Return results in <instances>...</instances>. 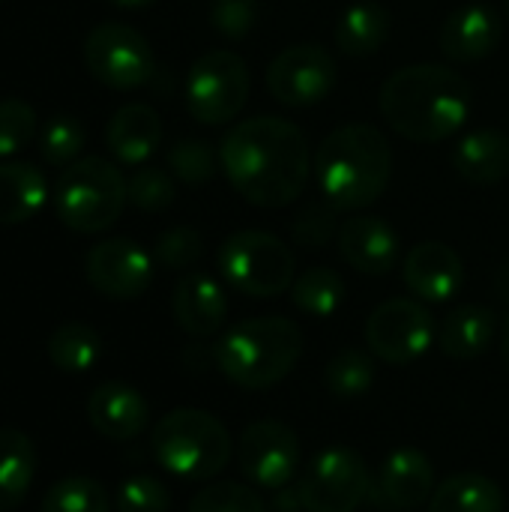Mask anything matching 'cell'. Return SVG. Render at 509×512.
Instances as JSON below:
<instances>
[{
    "label": "cell",
    "instance_id": "obj_1",
    "mask_svg": "<svg viewBox=\"0 0 509 512\" xmlns=\"http://www.w3.org/2000/svg\"><path fill=\"white\" fill-rule=\"evenodd\" d=\"M219 165L249 204L279 210L300 198L312 174V150L300 126L285 117L237 123L219 144Z\"/></svg>",
    "mask_w": 509,
    "mask_h": 512
},
{
    "label": "cell",
    "instance_id": "obj_2",
    "mask_svg": "<svg viewBox=\"0 0 509 512\" xmlns=\"http://www.w3.org/2000/svg\"><path fill=\"white\" fill-rule=\"evenodd\" d=\"M474 105L471 84L441 63H414L396 69L378 96V108L393 132L408 141L432 144L456 135Z\"/></svg>",
    "mask_w": 509,
    "mask_h": 512
},
{
    "label": "cell",
    "instance_id": "obj_3",
    "mask_svg": "<svg viewBox=\"0 0 509 512\" xmlns=\"http://www.w3.org/2000/svg\"><path fill=\"white\" fill-rule=\"evenodd\" d=\"M393 174V150L381 129L348 123L330 132L315 153V180L327 204L354 213L375 204Z\"/></svg>",
    "mask_w": 509,
    "mask_h": 512
},
{
    "label": "cell",
    "instance_id": "obj_4",
    "mask_svg": "<svg viewBox=\"0 0 509 512\" xmlns=\"http://www.w3.org/2000/svg\"><path fill=\"white\" fill-rule=\"evenodd\" d=\"M303 348L306 336L291 318L264 315L225 330L213 348V360L234 387L270 390L294 372Z\"/></svg>",
    "mask_w": 509,
    "mask_h": 512
},
{
    "label": "cell",
    "instance_id": "obj_5",
    "mask_svg": "<svg viewBox=\"0 0 509 512\" xmlns=\"http://www.w3.org/2000/svg\"><path fill=\"white\" fill-rule=\"evenodd\" d=\"M150 453L168 474L207 483L228 468L234 441L219 417L198 408H177L153 426Z\"/></svg>",
    "mask_w": 509,
    "mask_h": 512
},
{
    "label": "cell",
    "instance_id": "obj_6",
    "mask_svg": "<svg viewBox=\"0 0 509 512\" xmlns=\"http://www.w3.org/2000/svg\"><path fill=\"white\" fill-rule=\"evenodd\" d=\"M129 201V186L120 168L102 156H81L63 168L54 183V210L60 222L78 234L111 228Z\"/></svg>",
    "mask_w": 509,
    "mask_h": 512
},
{
    "label": "cell",
    "instance_id": "obj_7",
    "mask_svg": "<svg viewBox=\"0 0 509 512\" xmlns=\"http://www.w3.org/2000/svg\"><path fill=\"white\" fill-rule=\"evenodd\" d=\"M219 273L222 279L255 300H270L279 297L285 291H291L294 285V252L285 240H279L276 234L267 231H237L231 234L222 246H219Z\"/></svg>",
    "mask_w": 509,
    "mask_h": 512
},
{
    "label": "cell",
    "instance_id": "obj_8",
    "mask_svg": "<svg viewBox=\"0 0 509 512\" xmlns=\"http://www.w3.org/2000/svg\"><path fill=\"white\" fill-rule=\"evenodd\" d=\"M249 99V66L234 51L201 54L186 78V108L204 126L234 120Z\"/></svg>",
    "mask_w": 509,
    "mask_h": 512
},
{
    "label": "cell",
    "instance_id": "obj_9",
    "mask_svg": "<svg viewBox=\"0 0 509 512\" xmlns=\"http://www.w3.org/2000/svg\"><path fill=\"white\" fill-rule=\"evenodd\" d=\"M369 486V465L357 450L327 447L306 465L297 495L303 512H357Z\"/></svg>",
    "mask_w": 509,
    "mask_h": 512
},
{
    "label": "cell",
    "instance_id": "obj_10",
    "mask_svg": "<svg viewBox=\"0 0 509 512\" xmlns=\"http://www.w3.org/2000/svg\"><path fill=\"white\" fill-rule=\"evenodd\" d=\"M87 72L111 90H135L150 81L156 60L150 42L129 24H96L84 39Z\"/></svg>",
    "mask_w": 509,
    "mask_h": 512
},
{
    "label": "cell",
    "instance_id": "obj_11",
    "mask_svg": "<svg viewBox=\"0 0 509 512\" xmlns=\"http://www.w3.org/2000/svg\"><path fill=\"white\" fill-rule=\"evenodd\" d=\"M234 456L249 486L267 489V492L288 489L300 471L297 432L282 420L249 423L234 444Z\"/></svg>",
    "mask_w": 509,
    "mask_h": 512
},
{
    "label": "cell",
    "instance_id": "obj_12",
    "mask_svg": "<svg viewBox=\"0 0 509 512\" xmlns=\"http://www.w3.org/2000/svg\"><path fill=\"white\" fill-rule=\"evenodd\" d=\"M435 318L417 300H387L372 309L366 321L369 354L390 366H408L420 360L435 342Z\"/></svg>",
    "mask_w": 509,
    "mask_h": 512
},
{
    "label": "cell",
    "instance_id": "obj_13",
    "mask_svg": "<svg viewBox=\"0 0 509 512\" xmlns=\"http://www.w3.org/2000/svg\"><path fill=\"white\" fill-rule=\"evenodd\" d=\"M336 60L321 45H291L267 66V90L276 102L291 108H309L327 99L336 87Z\"/></svg>",
    "mask_w": 509,
    "mask_h": 512
},
{
    "label": "cell",
    "instance_id": "obj_14",
    "mask_svg": "<svg viewBox=\"0 0 509 512\" xmlns=\"http://www.w3.org/2000/svg\"><path fill=\"white\" fill-rule=\"evenodd\" d=\"M87 282L108 300H135L153 282V258L126 237L96 243L84 261Z\"/></svg>",
    "mask_w": 509,
    "mask_h": 512
},
{
    "label": "cell",
    "instance_id": "obj_15",
    "mask_svg": "<svg viewBox=\"0 0 509 512\" xmlns=\"http://www.w3.org/2000/svg\"><path fill=\"white\" fill-rule=\"evenodd\" d=\"M402 276L417 300L447 303L459 294V288L465 282V267L453 246H447L441 240H426L408 252Z\"/></svg>",
    "mask_w": 509,
    "mask_h": 512
},
{
    "label": "cell",
    "instance_id": "obj_16",
    "mask_svg": "<svg viewBox=\"0 0 509 512\" xmlns=\"http://www.w3.org/2000/svg\"><path fill=\"white\" fill-rule=\"evenodd\" d=\"M87 423L108 441H135L150 423V405L135 387L105 381L87 399Z\"/></svg>",
    "mask_w": 509,
    "mask_h": 512
},
{
    "label": "cell",
    "instance_id": "obj_17",
    "mask_svg": "<svg viewBox=\"0 0 509 512\" xmlns=\"http://www.w3.org/2000/svg\"><path fill=\"white\" fill-rule=\"evenodd\" d=\"M501 36H504V24L498 12L483 3H468L447 15L438 33V45L444 57L456 63H477L495 54V48L501 45Z\"/></svg>",
    "mask_w": 509,
    "mask_h": 512
},
{
    "label": "cell",
    "instance_id": "obj_18",
    "mask_svg": "<svg viewBox=\"0 0 509 512\" xmlns=\"http://www.w3.org/2000/svg\"><path fill=\"white\" fill-rule=\"evenodd\" d=\"M171 315L177 327L192 339H210L222 333L228 318V297L222 285L207 273H186L171 294Z\"/></svg>",
    "mask_w": 509,
    "mask_h": 512
},
{
    "label": "cell",
    "instance_id": "obj_19",
    "mask_svg": "<svg viewBox=\"0 0 509 512\" xmlns=\"http://www.w3.org/2000/svg\"><path fill=\"white\" fill-rule=\"evenodd\" d=\"M339 255L363 276H387L399 264V234L378 216H351L339 228Z\"/></svg>",
    "mask_w": 509,
    "mask_h": 512
},
{
    "label": "cell",
    "instance_id": "obj_20",
    "mask_svg": "<svg viewBox=\"0 0 509 512\" xmlns=\"http://www.w3.org/2000/svg\"><path fill=\"white\" fill-rule=\"evenodd\" d=\"M378 495L396 510H417L435 495V465L414 447L393 450L378 471Z\"/></svg>",
    "mask_w": 509,
    "mask_h": 512
},
{
    "label": "cell",
    "instance_id": "obj_21",
    "mask_svg": "<svg viewBox=\"0 0 509 512\" xmlns=\"http://www.w3.org/2000/svg\"><path fill=\"white\" fill-rule=\"evenodd\" d=\"M162 141V120L144 102H129L114 111L105 129V144L123 165H141Z\"/></svg>",
    "mask_w": 509,
    "mask_h": 512
},
{
    "label": "cell",
    "instance_id": "obj_22",
    "mask_svg": "<svg viewBox=\"0 0 509 512\" xmlns=\"http://www.w3.org/2000/svg\"><path fill=\"white\" fill-rule=\"evenodd\" d=\"M498 321L489 306H456L438 327V348L450 360H477L492 348Z\"/></svg>",
    "mask_w": 509,
    "mask_h": 512
},
{
    "label": "cell",
    "instance_id": "obj_23",
    "mask_svg": "<svg viewBox=\"0 0 509 512\" xmlns=\"http://www.w3.org/2000/svg\"><path fill=\"white\" fill-rule=\"evenodd\" d=\"M456 171L474 186H495L509 177V135L501 129H477L465 135L453 153Z\"/></svg>",
    "mask_w": 509,
    "mask_h": 512
},
{
    "label": "cell",
    "instance_id": "obj_24",
    "mask_svg": "<svg viewBox=\"0 0 509 512\" xmlns=\"http://www.w3.org/2000/svg\"><path fill=\"white\" fill-rule=\"evenodd\" d=\"M333 36L345 57H369L381 51L390 36V12L375 0H357L339 15Z\"/></svg>",
    "mask_w": 509,
    "mask_h": 512
},
{
    "label": "cell",
    "instance_id": "obj_25",
    "mask_svg": "<svg viewBox=\"0 0 509 512\" xmlns=\"http://www.w3.org/2000/svg\"><path fill=\"white\" fill-rule=\"evenodd\" d=\"M36 465V444L21 429H0V512L15 510L27 498L36 480Z\"/></svg>",
    "mask_w": 509,
    "mask_h": 512
},
{
    "label": "cell",
    "instance_id": "obj_26",
    "mask_svg": "<svg viewBox=\"0 0 509 512\" xmlns=\"http://www.w3.org/2000/svg\"><path fill=\"white\" fill-rule=\"evenodd\" d=\"M48 198V183L30 162L0 165V225H18L33 219Z\"/></svg>",
    "mask_w": 509,
    "mask_h": 512
},
{
    "label": "cell",
    "instance_id": "obj_27",
    "mask_svg": "<svg viewBox=\"0 0 509 512\" xmlns=\"http://www.w3.org/2000/svg\"><path fill=\"white\" fill-rule=\"evenodd\" d=\"M504 504V492L492 477L468 471L438 483L429 512H504Z\"/></svg>",
    "mask_w": 509,
    "mask_h": 512
},
{
    "label": "cell",
    "instance_id": "obj_28",
    "mask_svg": "<svg viewBox=\"0 0 509 512\" xmlns=\"http://www.w3.org/2000/svg\"><path fill=\"white\" fill-rule=\"evenodd\" d=\"M102 357V336L84 321H66L48 336V360L63 375H84Z\"/></svg>",
    "mask_w": 509,
    "mask_h": 512
},
{
    "label": "cell",
    "instance_id": "obj_29",
    "mask_svg": "<svg viewBox=\"0 0 509 512\" xmlns=\"http://www.w3.org/2000/svg\"><path fill=\"white\" fill-rule=\"evenodd\" d=\"M342 300L345 282L330 267H309L291 285V303L312 318H330L342 306Z\"/></svg>",
    "mask_w": 509,
    "mask_h": 512
},
{
    "label": "cell",
    "instance_id": "obj_30",
    "mask_svg": "<svg viewBox=\"0 0 509 512\" xmlns=\"http://www.w3.org/2000/svg\"><path fill=\"white\" fill-rule=\"evenodd\" d=\"M324 384L342 402L363 399L375 384V360H372V354H366L360 348L339 351L324 369Z\"/></svg>",
    "mask_w": 509,
    "mask_h": 512
},
{
    "label": "cell",
    "instance_id": "obj_31",
    "mask_svg": "<svg viewBox=\"0 0 509 512\" xmlns=\"http://www.w3.org/2000/svg\"><path fill=\"white\" fill-rule=\"evenodd\" d=\"M42 512H111V498L93 477H66L45 492Z\"/></svg>",
    "mask_w": 509,
    "mask_h": 512
},
{
    "label": "cell",
    "instance_id": "obj_32",
    "mask_svg": "<svg viewBox=\"0 0 509 512\" xmlns=\"http://www.w3.org/2000/svg\"><path fill=\"white\" fill-rule=\"evenodd\" d=\"M186 512H267V501L255 492V486L219 480L195 492Z\"/></svg>",
    "mask_w": 509,
    "mask_h": 512
},
{
    "label": "cell",
    "instance_id": "obj_33",
    "mask_svg": "<svg viewBox=\"0 0 509 512\" xmlns=\"http://www.w3.org/2000/svg\"><path fill=\"white\" fill-rule=\"evenodd\" d=\"M87 141V132L81 126L78 117L72 114H60V117H51L42 132H39V153L48 165H57V168H66L78 159L81 147Z\"/></svg>",
    "mask_w": 509,
    "mask_h": 512
},
{
    "label": "cell",
    "instance_id": "obj_34",
    "mask_svg": "<svg viewBox=\"0 0 509 512\" xmlns=\"http://www.w3.org/2000/svg\"><path fill=\"white\" fill-rule=\"evenodd\" d=\"M168 168L189 186H201L216 174V153L201 138H183L168 150Z\"/></svg>",
    "mask_w": 509,
    "mask_h": 512
},
{
    "label": "cell",
    "instance_id": "obj_35",
    "mask_svg": "<svg viewBox=\"0 0 509 512\" xmlns=\"http://www.w3.org/2000/svg\"><path fill=\"white\" fill-rule=\"evenodd\" d=\"M39 120L33 105L24 99H0V156H12L24 150L36 138Z\"/></svg>",
    "mask_w": 509,
    "mask_h": 512
},
{
    "label": "cell",
    "instance_id": "obj_36",
    "mask_svg": "<svg viewBox=\"0 0 509 512\" xmlns=\"http://www.w3.org/2000/svg\"><path fill=\"white\" fill-rule=\"evenodd\" d=\"M126 186H129V201L144 213H162L174 204V180L162 168L144 165L126 180Z\"/></svg>",
    "mask_w": 509,
    "mask_h": 512
},
{
    "label": "cell",
    "instance_id": "obj_37",
    "mask_svg": "<svg viewBox=\"0 0 509 512\" xmlns=\"http://www.w3.org/2000/svg\"><path fill=\"white\" fill-rule=\"evenodd\" d=\"M204 252V240L195 228L177 225L156 237L153 243V261L165 270H189Z\"/></svg>",
    "mask_w": 509,
    "mask_h": 512
},
{
    "label": "cell",
    "instance_id": "obj_38",
    "mask_svg": "<svg viewBox=\"0 0 509 512\" xmlns=\"http://www.w3.org/2000/svg\"><path fill=\"white\" fill-rule=\"evenodd\" d=\"M114 507L117 512H171V492L162 480L138 474L120 483Z\"/></svg>",
    "mask_w": 509,
    "mask_h": 512
},
{
    "label": "cell",
    "instance_id": "obj_39",
    "mask_svg": "<svg viewBox=\"0 0 509 512\" xmlns=\"http://www.w3.org/2000/svg\"><path fill=\"white\" fill-rule=\"evenodd\" d=\"M339 210L333 204H312L291 222V237L306 249H321L339 234Z\"/></svg>",
    "mask_w": 509,
    "mask_h": 512
},
{
    "label": "cell",
    "instance_id": "obj_40",
    "mask_svg": "<svg viewBox=\"0 0 509 512\" xmlns=\"http://www.w3.org/2000/svg\"><path fill=\"white\" fill-rule=\"evenodd\" d=\"M258 15H261L258 0H216L210 9V21L216 33H222L231 42L249 36L258 24Z\"/></svg>",
    "mask_w": 509,
    "mask_h": 512
},
{
    "label": "cell",
    "instance_id": "obj_41",
    "mask_svg": "<svg viewBox=\"0 0 509 512\" xmlns=\"http://www.w3.org/2000/svg\"><path fill=\"white\" fill-rule=\"evenodd\" d=\"M108 3H114V6H120V9H144V6H150V3H156V0H108Z\"/></svg>",
    "mask_w": 509,
    "mask_h": 512
},
{
    "label": "cell",
    "instance_id": "obj_42",
    "mask_svg": "<svg viewBox=\"0 0 509 512\" xmlns=\"http://www.w3.org/2000/svg\"><path fill=\"white\" fill-rule=\"evenodd\" d=\"M501 357H504V366H507L509 372V315L507 321H504V336H501Z\"/></svg>",
    "mask_w": 509,
    "mask_h": 512
},
{
    "label": "cell",
    "instance_id": "obj_43",
    "mask_svg": "<svg viewBox=\"0 0 509 512\" xmlns=\"http://www.w3.org/2000/svg\"><path fill=\"white\" fill-rule=\"evenodd\" d=\"M507 15H509V0H507Z\"/></svg>",
    "mask_w": 509,
    "mask_h": 512
}]
</instances>
